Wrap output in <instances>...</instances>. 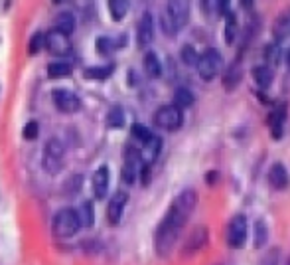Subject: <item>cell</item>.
<instances>
[{"label":"cell","mask_w":290,"mask_h":265,"mask_svg":"<svg viewBox=\"0 0 290 265\" xmlns=\"http://www.w3.org/2000/svg\"><path fill=\"white\" fill-rule=\"evenodd\" d=\"M194 208H196V192H194L192 188L180 192L178 196L174 198L170 210L166 212V216L160 222V226H158V230H156L154 245H156L158 255L166 257V255L174 249V245H176V241H178L184 226L188 224V220L192 216Z\"/></svg>","instance_id":"obj_1"},{"label":"cell","mask_w":290,"mask_h":265,"mask_svg":"<svg viewBox=\"0 0 290 265\" xmlns=\"http://www.w3.org/2000/svg\"><path fill=\"white\" fill-rule=\"evenodd\" d=\"M190 18V4L188 2H180V0H174V2H168L162 16H160V26H162V32L166 36H176L180 30L186 26Z\"/></svg>","instance_id":"obj_2"},{"label":"cell","mask_w":290,"mask_h":265,"mask_svg":"<svg viewBox=\"0 0 290 265\" xmlns=\"http://www.w3.org/2000/svg\"><path fill=\"white\" fill-rule=\"evenodd\" d=\"M196 68H198V73H200L201 79L211 81L217 73L221 72V68H223V56L215 48H207L198 58Z\"/></svg>","instance_id":"obj_3"},{"label":"cell","mask_w":290,"mask_h":265,"mask_svg":"<svg viewBox=\"0 0 290 265\" xmlns=\"http://www.w3.org/2000/svg\"><path fill=\"white\" fill-rule=\"evenodd\" d=\"M79 228L81 224H79L77 212L71 208H64L53 216V234L57 238H71L79 232Z\"/></svg>","instance_id":"obj_4"},{"label":"cell","mask_w":290,"mask_h":265,"mask_svg":"<svg viewBox=\"0 0 290 265\" xmlns=\"http://www.w3.org/2000/svg\"><path fill=\"white\" fill-rule=\"evenodd\" d=\"M64 156H66V146L62 145L60 139H49L44 146V156L42 165L44 170L49 174H57L64 167Z\"/></svg>","instance_id":"obj_5"},{"label":"cell","mask_w":290,"mask_h":265,"mask_svg":"<svg viewBox=\"0 0 290 265\" xmlns=\"http://www.w3.org/2000/svg\"><path fill=\"white\" fill-rule=\"evenodd\" d=\"M182 109H178L176 105H162L154 113V125L164 129V131H178L182 127Z\"/></svg>","instance_id":"obj_6"},{"label":"cell","mask_w":290,"mask_h":265,"mask_svg":"<svg viewBox=\"0 0 290 265\" xmlns=\"http://www.w3.org/2000/svg\"><path fill=\"white\" fill-rule=\"evenodd\" d=\"M247 232H249V222L243 214L231 218L229 226H227V243L233 249H241L247 241Z\"/></svg>","instance_id":"obj_7"},{"label":"cell","mask_w":290,"mask_h":265,"mask_svg":"<svg viewBox=\"0 0 290 265\" xmlns=\"http://www.w3.org/2000/svg\"><path fill=\"white\" fill-rule=\"evenodd\" d=\"M142 169V161H140V150H136L134 146H129L125 152V167H123V180L127 184H133L138 176V172Z\"/></svg>","instance_id":"obj_8"},{"label":"cell","mask_w":290,"mask_h":265,"mask_svg":"<svg viewBox=\"0 0 290 265\" xmlns=\"http://www.w3.org/2000/svg\"><path fill=\"white\" fill-rule=\"evenodd\" d=\"M51 99H53V105L57 107V111H62V113H75L81 107L79 97L71 93L69 89H55L51 93Z\"/></svg>","instance_id":"obj_9"},{"label":"cell","mask_w":290,"mask_h":265,"mask_svg":"<svg viewBox=\"0 0 290 265\" xmlns=\"http://www.w3.org/2000/svg\"><path fill=\"white\" fill-rule=\"evenodd\" d=\"M286 103H280L276 105L270 113H268V129L272 133V139H280L282 137V131H284V123H286Z\"/></svg>","instance_id":"obj_10"},{"label":"cell","mask_w":290,"mask_h":265,"mask_svg":"<svg viewBox=\"0 0 290 265\" xmlns=\"http://www.w3.org/2000/svg\"><path fill=\"white\" fill-rule=\"evenodd\" d=\"M44 44L53 56H66V54H69V49H71V44H69L67 36L55 32V30L49 32L47 36H44Z\"/></svg>","instance_id":"obj_11"},{"label":"cell","mask_w":290,"mask_h":265,"mask_svg":"<svg viewBox=\"0 0 290 265\" xmlns=\"http://www.w3.org/2000/svg\"><path fill=\"white\" fill-rule=\"evenodd\" d=\"M127 202H129V194L127 192L119 190V192L112 194L111 202H109V208H107V218H109L111 224H119V222H121Z\"/></svg>","instance_id":"obj_12"},{"label":"cell","mask_w":290,"mask_h":265,"mask_svg":"<svg viewBox=\"0 0 290 265\" xmlns=\"http://www.w3.org/2000/svg\"><path fill=\"white\" fill-rule=\"evenodd\" d=\"M136 38H138V46L144 48L152 42L154 38V20H152V14L150 12H144L140 22H138V30H136Z\"/></svg>","instance_id":"obj_13"},{"label":"cell","mask_w":290,"mask_h":265,"mask_svg":"<svg viewBox=\"0 0 290 265\" xmlns=\"http://www.w3.org/2000/svg\"><path fill=\"white\" fill-rule=\"evenodd\" d=\"M160 148H162V139L152 135L144 145H142V150H140V161H142V167L148 169L160 154Z\"/></svg>","instance_id":"obj_14"},{"label":"cell","mask_w":290,"mask_h":265,"mask_svg":"<svg viewBox=\"0 0 290 265\" xmlns=\"http://www.w3.org/2000/svg\"><path fill=\"white\" fill-rule=\"evenodd\" d=\"M268 182H270V186L274 190H286L288 188L290 178L286 169H284V165H280V163L272 165V169L268 170Z\"/></svg>","instance_id":"obj_15"},{"label":"cell","mask_w":290,"mask_h":265,"mask_svg":"<svg viewBox=\"0 0 290 265\" xmlns=\"http://www.w3.org/2000/svg\"><path fill=\"white\" fill-rule=\"evenodd\" d=\"M93 192L97 196V200H103L109 192V169L101 167L93 174Z\"/></svg>","instance_id":"obj_16"},{"label":"cell","mask_w":290,"mask_h":265,"mask_svg":"<svg viewBox=\"0 0 290 265\" xmlns=\"http://www.w3.org/2000/svg\"><path fill=\"white\" fill-rule=\"evenodd\" d=\"M205 241H207V230H205V228H196V230L192 232V236L188 238L186 245H184V253L190 255V253L198 251V249H201V247L205 245Z\"/></svg>","instance_id":"obj_17"},{"label":"cell","mask_w":290,"mask_h":265,"mask_svg":"<svg viewBox=\"0 0 290 265\" xmlns=\"http://www.w3.org/2000/svg\"><path fill=\"white\" fill-rule=\"evenodd\" d=\"M241 77H243V68H241V62L237 60V62H233V64L227 68V72L223 73L225 89H235V87L239 85Z\"/></svg>","instance_id":"obj_18"},{"label":"cell","mask_w":290,"mask_h":265,"mask_svg":"<svg viewBox=\"0 0 290 265\" xmlns=\"http://www.w3.org/2000/svg\"><path fill=\"white\" fill-rule=\"evenodd\" d=\"M253 77H255V83L261 89H268L272 79H274V72H272L270 66H255L253 68Z\"/></svg>","instance_id":"obj_19"},{"label":"cell","mask_w":290,"mask_h":265,"mask_svg":"<svg viewBox=\"0 0 290 265\" xmlns=\"http://www.w3.org/2000/svg\"><path fill=\"white\" fill-rule=\"evenodd\" d=\"M53 30L60 32V34H64V36H69V34L75 30V18H73V14H71V12L57 14L55 20H53Z\"/></svg>","instance_id":"obj_20"},{"label":"cell","mask_w":290,"mask_h":265,"mask_svg":"<svg viewBox=\"0 0 290 265\" xmlns=\"http://www.w3.org/2000/svg\"><path fill=\"white\" fill-rule=\"evenodd\" d=\"M274 40H276V44L278 42H282L286 36L290 34V10H286L284 14H280L278 18H276V22H274Z\"/></svg>","instance_id":"obj_21"},{"label":"cell","mask_w":290,"mask_h":265,"mask_svg":"<svg viewBox=\"0 0 290 265\" xmlns=\"http://www.w3.org/2000/svg\"><path fill=\"white\" fill-rule=\"evenodd\" d=\"M144 72L148 77H160L162 73V66H160V60L154 51H148L144 56Z\"/></svg>","instance_id":"obj_22"},{"label":"cell","mask_w":290,"mask_h":265,"mask_svg":"<svg viewBox=\"0 0 290 265\" xmlns=\"http://www.w3.org/2000/svg\"><path fill=\"white\" fill-rule=\"evenodd\" d=\"M237 32H239V26H237V18L233 12H227L225 14V42L231 46L237 38Z\"/></svg>","instance_id":"obj_23"},{"label":"cell","mask_w":290,"mask_h":265,"mask_svg":"<svg viewBox=\"0 0 290 265\" xmlns=\"http://www.w3.org/2000/svg\"><path fill=\"white\" fill-rule=\"evenodd\" d=\"M194 101H196V97L188 87H178L176 93H174V103L172 105H176L178 109H182V107H192Z\"/></svg>","instance_id":"obj_24"},{"label":"cell","mask_w":290,"mask_h":265,"mask_svg":"<svg viewBox=\"0 0 290 265\" xmlns=\"http://www.w3.org/2000/svg\"><path fill=\"white\" fill-rule=\"evenodd\" d=\"M77 218H79V224L85 226V228H91L93 222H95V212H93V204L91 202H83L77 210Z\"/></svg>","instance_id":"obj_25"},{"label":"cell","mask_w":290,"mask_h":265,"mask_svg":"<svg viewBox=\"0 0 290 265\" xmlns=\"http://www.w3.org/2000/svg\"><path fill=\"white\" fill-rule=\"evenodd\" d=\"M268 240V230H267V222L265 220H257L255 222V247H263Z\"/></svg>","instance_id":"obj_26"},{"label":"cell","mask_w":290,"mask_h":265,"mask_svg":"<svg viewBox=\"0 0 290 265\" xmlns=\"http://www.w3.org/2000/svg\"><path fill=\"white\" fill-rule=\"evenodd\" d=\"M109 10H111V16L112 20H123L125 14L129 12V2L127 0H111L109 2Z\"/></svg>","instance_id":"obj_27"},{"label":"cell","mask_w":290,"mask_h":265,"mask_svg":"<svg viewBox=\"0 0 290 265\" xmlns=\"http://www.w3.org/2000/svg\"><path fill=\"white\" fill-rule=\"evenodd\" d=\"M47 73H49V77H67V75H71V66L66 62H53L47 66Z\"/></svg>","instance_id":"obj_28"},{"label":"cell","mask_w":290,"mask_h":265,"mask_svg":"<svg viewBox=\"0 0 290 265\" xmlns=\"http://www.w3.org/2000/svg\"><path fill=\"white\" fill-rule=\"evenodd\" d=\"M203 10L209 14V16H221V14H227V2H201Z\"/></svg>","instance_id":"obj_29"},{"label":"cell","mask_w":290,"mask_h":265,"mask_svg":"<svg viewBox=\"0 0 290 265\" xmlns=\"http://www.w3.org/2000/svg\"><path fill=\"white\" fill-rule=\"evenodd\" d=\"M112 73V66H99V68H89L85 70L87 79H107Z\"/></svg>","instance_id":"obj_30"},{"label":"cell","mask_w":290,"mask_h":265,"mask_svg":"<svg viewBox=\"0 0 290 265\" xmlns=\"http://www.w3.org/2000/svg\"><path fill=\"white\" fill-rule=\"evenodd\" d=\"M121 46H123V42H112L111 38H99L97 40V51L101 56H107V54H111L112 49L121 48Z\"/></svg>","instance_id":"obj_31"},{"label":"cell","mask_w":290,"mask_h":265,"mask_svg":"<svg viewBox=\"0 0 290 265\" xmlns=\"http://www.w3.org/2000/svg\"><path fill=\"white\" fill-rule=\"evenodd\" d=\"M107 123H109V127L112 129H119V127H123L125 125V113H123V109L117 105V107H112L111 111H109V115H107Z\"/></svg>","instance_id":"obj_32"},{"label":"cell","mask_w":290,"mask_h":265,"mask_svg":"<svg viewBox=\"0 0 290 265\" xmlns=\"http://www.w3.org/2000/svg\"><path fill=\"white\" fill-rule=\"evenodd\" d=\"M131 135H133L136 141H140L142 145L152 137V133L148 131V127H144V125H140V123H134L133 127H131Z\"/></svg>","instance_id":"obj_33"},{"label":"cell","mask_w":290,"mask_h":265,"mask_svg":"<svg viewBox=\"0 0 290 265\" xmlns=\"http://www.w3.org/2000/svg\"><path fill=\"white\" fill-rule=\"evenodd\" d=\"M180 54H182V62H184L186 66H196V64H198V58H200V54H198L196 49L192 48V46H184Z\"/></svg>","instance_id":"obj_34"},{"label":"cell","mask_w":290,"mask_h":265,"mask_svg":"<svg viewBox=\"0 0 290 265\" xmlns=\"http://www.w3.org/2000/svg\"><path fill=\"white\" fill-rule=\"evenodd\" d=\"M278 259H280V251H278V247H272L263 255L259 265H278Z\"/></svg>","instance_id":"obj_35"},{"label":"cell","mask_w":290,"mask_h":265,"mask_svg":"<svg viewBox=\"0 0 290 265\" xmlns=\"http://www.w3.org/2000/svg\"><path fill=\"white\" fill-rule=\"evenodd\" d=\"M38 131H40V127H38V123L36 121H30V123H26V127H24L22 135L26 141H34L36 137H38Z\"/></svg>","instance_id":"obj_36"},{"label":"cell","mask_w":290,"mask_h":265,"mask_svg":"<svg viewBox=\"0 0 290 265\" xmlns=\"http://www.w3.org/2000/svg\"><path fill=\"white\" fill-rule=\"evenodd\" d=\"M267 60L270 64H278L280 62V48H278V44H272V46L267 48Z\"/></svg>","instance_id":"obj_37"},{"label":"cell","mask_w":290,"mask_h":265,"mask_svg":"<svg viewBox=\"0 0 290 265\" xmlns=\"http://www.w3.org/2000/svg\"><path fill=\"white\" fill-rule=\"evenodd\" d=\"M44 46V36L42 34H34V38H32V42H30V51L32 54H38L40 49Z\"/></svg>","instance_id":"obj_38"},{"label":"cell","mask_w":290,"mask_h":265,"mask_svg":"<svg viewBox=\"0 0 290 265\" xmlns=\"http://www.w3.org/2000/svg\"><path fill=\"white\" fill-rule=\"evenodd\" d=\"M213 180H217V172H209L207 174V184H213Z\"/></svg>","instance_id":"obj_39"},{"label":"cell","mask_w":290,"mask_h":265,"mask_svg":"<svg viewBox=\"0 0 290 265\" xmlns=\"http://www.w3.org/2000/svg\"><path fill=\"white\" fill-rule=\"evenodd\" d=\"M286 62H288V66H290V49L286 51Z\"/></svg>","instance_id":"obj_40"},{"label":"cell","mask_w":290,"mask_h":265,"mask_svg":"<svg viewBox=\"0 0 290 265\" xmlns=\"http://www.w3.org/2000/svg\"><path fill=\"white\" fill-rule=\"evenodd\" d=\"M286 265H290V259H288V263H286Z\"/></svg>","instance_id":"obj_41"}]
</instances>
